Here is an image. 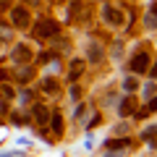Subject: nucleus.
Wrapping results in <instances>:
<instances>
[{
  "mask_svg": "<svg viewBox=\"0 0 157 157\" xmlns=\"http://www.w3.org/2000/svg\"><path fill=\"white\" fill-rule=\"evenodd\" d=\"M58 32H60V26H58L55 21H50V18H42V21L37 24V34L39 37H55Z\"/></svg>",
  "mask_w": 157,
  "mask_h": 157,
  "instance_id": "obj_1",
  "label": "nucleus"
},
{
  "mask_svg": "<svg viewBox=\"0 0 157 157\" xmlns=\"http://www.w3.org/2000/svg\"><path fill=\"white\" fill-rule=\"evenodd\" d=\"M102 16H105V21H107V24H113V26H118V24H123V13H121V8L105 6V8H102Z\"/></svg>",
  "mask_w": 157,
  "mask_h": 157,
  "instance_id": "obj_2",
  "label": "nucleus"
},
{
  "mask_svg": "<svg viewBox=\"0 0 157 157\" xmlns=\"http://www.w3.org/2000/svg\"><path fill=\"white\" fill-rule=\"evenodd\" d=\"M131 71L134 73H147L149 71V55H147V52H139V55L131 60Z\"/></svg>",
  "mask_w": 157,
  "mask_h": 157,
  "instance_id": "obj_3",
  "label": "nucleus"
},
{
  "mask_svg": "<svg viewBox=\"0 0 157 157\" xmlns=\"http://www.w3.org/2000/svg\"><path fill=\"white\" fill-rule=\"evenodd\" d=\"M11 16H13V24H16V26H26V24H29V11H26V8H21V6L13 8Z\"/></svg>",
  "mask_w": 157,
  "mask_h": 157,
  "instance_id": "obj_4",
  "label": "nucleus"
},
{
  "mask_svg": "<svg viewBox=\"0 0 157 157\" xmlns=\"http://www.w3.org/2000/svg\"><path fill=\"white\" fill-rule=\"evenodd\" d=\"M34 121H37L39 126H47L50 123V110H47L45 105H34Z\"/></svg>",
  "mask_w": 157,
  "mask_h": 157,
  "instance_id": "obj_5",
  "label": "nucleus"
},
{
  "mask_svg": "<svg viewBox=\"0 0 157 157\" xmlns=\"http://www.w3.org/2000/svg\"><path fill=\"white\" fill-rule=\"evenodd\" d=\"M13 60L29 63V60H32V50H29L26 45H16V50H13Z\"/></svg>",
  "mask_w": 157,
  "mask_h": 157,
  "instance_id": "obj_6",
  "label": "nucleus"
},
{
  "mask_svg": "<svg viewBox=\"0 0 157 157\" xmlns=\"http://www.w3.org/2000/svg\"><path fill=\"white\" fill-rule=\"evenodd\" d=\"M141 139L149 147H157V126H147V128L141 131Z\"/></svg>",
  "mask_w": 157,
  "mask_h": 157,
  "instance_id": "obj_7",
  "label": "nucleus"
},
{
  "mask_svg": "<svg viewBox=\"0 0 157 157\" xmlns=\"http://www.w3.org/2000/svg\"><path fill=\"white\" fill-rule=\"evenodd\" d=\"M144 26L147 29H157V6H152L144 16Z\"/></svg>",
  "mask_w": 157,
  "mask_h": 157,
  "instance_id": "obj_8",
  "label": "nucleus"
},
{
  "mask_svg": "<svg viewBox=\"0 0 157 157\" xmlns=\"http://www.w3.org/2000/svg\"><path fill=\"white\" fill-rule=\"evenodd\" d=\"M134 110H136V102H134V97H126V100L121 102V115H131Z\"/></svg>",
  "mask_w": 157,
  "mask_h": 157,
  "instance_id": "obj_9",
  "label": "nucleus"
},
{
  "mask_svg": "<svg viewBox=\"0 0 157 157\" xmlns=\"http://www.w3.org/2000/svg\"><path fill=\"white\" fill-rule=\"evenodd\" d=\"M81 71H84V63H81V60H73V63H71V73H68V78H71V81H76V78L81 76Z\"/></svg>",
  "mask_w": 157,
  "mask_h": 157,
  "instance_id": "obj_10",
  "label": "nucleus"
},
{
  "mask_svg": "<svg viewBox=\"0 0 157 157\" xmlns=\"http://www.w3.org/2000/svg\"><path fill=\"white\" fill-rule=\"evenodd\" d=\"M128 147V139H110L107 141V149H126Z\"/></svg>",
  "mask_w": 157,
  "mask_h": 157,
  "instance_id": "obj_11",
  "label": "nucleus"
},
{
  "mask_svg": "<svg viewBox=\"0 0 157 157\" xmlns=\"http://www.w3.org/2000/svg\"><path fill=\"white\" fill-rule=\"evenodd\" d=\"M89 60H94V63H100V60H102V50H100L97 45H92V47H89Z\"/></svg>",
  "mask_w": 157,
  "mask_h": 157,
  "instance_id": "obj_12",
  "label": "nucleus"
},
{
  "mask_svg": "<svg viewBox=\"0 0 157 157\" xmlns=\"http://www.w3.org/2000/svg\"><path fill=\"white\" fill-rule=\"evenodd\" d=\"M52 128H55V134L63 131V123H60V115H58V113H52Z\"/></svg>",
  "mask_w": 157,
  "mask_h": 157,
  "instance_id": "obj_13",
  "label": "nucleus"
},
{
  "mask_svg": "<svg viewBox=\"0 0 157 157\" xmlns=\"http://www.w3.org/2000/svg\"><path fill=\"white\" fill-rule=\"evenodd\" d=\"M152 110H157V100H152L149 105H147V110H141V113H139V115H136V118H144L147 113H152Z\"/></svg>",
  "mask_w": 157,
  "mask_h": 157,
  "instance_id": "obj_14",
  "label": "nucleus"
},
{
  "mask_svg": "<svg viewBox=\"0 0 157 157\" xmlns=\"http://www.w3.org/2000/svg\"><path fill=\"white\" fill-rule=\"evenodd\" d=\"M126 92H134V86H136V81H134V78H126Z\"/></svg>",
  "mask_w": 157,
  "mask_h": 157,
  "instance_id": "obj_15",
  "label": "nucleus"
},
{
  "mask_svg": "<svg viewBox=\"0 0 157 157\" xmlns=\"http://www.w3.org/2000/svg\"><path fill=\"white\" fill-rule=\"evenodd\" d=\"M55 89H58L55 81H45V92H55Z\"/></svg>",
  "mask_w": 157,
  "mask_h": 157,
  "instance_id": "obj_16",
  "label": "nucleus"
},
{
  "mask_svg": "<svg viewBox=\"0 0 157 157\" xmlns=\"http://www.w3.org/2000/svg\"><path fill=\"white\" fill-rule=\"evenodd\" d=\"M3 97H6V100H8V97H13V89L8 84H3Z\"/></svg>",
  "mask_w": 157,
  "mask_h": 157,
  "instance_id": "obj_17",
  "label": "nucleus"
},
{
  "mask_svg": "<svg viewBox=\"0 0 157 157\" xmlns=\"http://www.w3.org/2000/svg\"><path fill=\"white\" fill-rule=\"evenodd\" d=\"M149 76H155V78H157V66H152V73H149Z\"/></svg>",
  "mask_w": 157,
  "mask_h": 157,
  "instance_id": "obj_18",
  "label": "nucleus"
}]
</instances>
